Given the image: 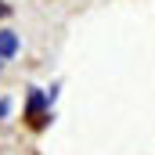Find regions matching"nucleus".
Returning <instances> with one entry per match:
<instances>
[{
  "label": "nucleus",
  "mask_w": 155,
  "mask_h": 155,
  "mask_svg": "<svg viewBox=\"0 0 155 155\" xmlns=\"http://www.w3.org/2000/svg\"><path fill=\"white\" fill-rule=\"evenodd\" d=\"M7 112H11V101H7V97H0V116H7Z\"/></svg>",
  "instance_id": "7ed1b4c3"
},
{
  "label": "nucleus",
  "mask_w": 155,
  "mask_h": 155,
  "mask_svg": "<svg viewBox=\"0 0 155 155\" xmlns=\"http://www.w3.org/2000/svg\"><path fill=\"white\" fill-rule=\"evenodd\" d=\"M40 108H43V94L33 87V90H29V116H33V119H40Z\"/></svg>",
  "instance_id": "f03ea898"
},
{
  "label": "nucleus",
  "mask_w": 155,
  "mask_h": 155,
  "mask_svg": "<svg viewBox=\"0 0 155 155\" xmlns=\"http://www.w3.org/2000/svg\"><path fill=\"white\" fill-rule=\"evenodd\" d=\"M15 51H18V33H11V29L0 33V58H11Z\"/></svg>",
  "instance_id": "f257e3e1"
},
{
  "label": "nucleus",
  "mask_w": 155,
  "mask_h": 155,
  "mask_svg": "<svg viewBox=\"0 0 155 155\" xmlns=\"http://www.w3.org/2000/svg\"><path fill=\"white\" fill-rule=\"evenodd\" d=\"M0 15H7V4H0Z\"/></svg>",
  "instance_id": "20e7f679"
}]
</instances>
